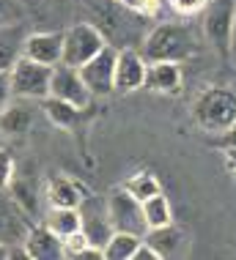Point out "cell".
<instances>
[{
	"mask_svg": "<svg viewBox=\"0 0 236 260\" xmlns=\"http://www.w3.org/2000/svg\"><path fill=\"white\" fill-rule=\"evenodd\" d=\"M132 260H160V255H156V249L151 247V244L140 241L138 249H135V255H132Z\"/></svg>",
	"mask_w": 236,
	"mask_h": 260,
	"instance_id": "cell-29",
	"label": "cell"
},
{
	"mask_svg": "<svg viewBox=\"0 0 236 260\" xmlns=\"http://www.w3.org/2000/svg\"><path fill=\"white\" fill-rule=\"evenodd\" d=\"M22 249L28 260H63L61 238L44 224H31L22 238Z\"/></svg>",
	"mask_w": 236,
	"mask_h": 260,
	"instance_id": "cell-12",
	"label": "cell"
},
{
	"mask_svg": "<svg viewBox=\"0 0 236 260\" xmlns=\"http://www.w3.org/2000/svg\"><path fill=\"white\" fill-rule=\"evenodd\" d=\"M140 241H143V236L124 233V230H113L110 238H107L104 247H102V257L104 260H132Z\"/></svg>",
	"mask_w": 236,
	"mask_h": 260,
	"instance_id": "cell-22",
	"label": "cell"
},
{
	"mask_svg": "<svg viewBox=\"0 0 236 260\" xmlns=\"http://www.w3.org/2000/svg\"><path fill=\"white\" fill-rule=\"evenodd\" d=\"M85 200V189L69 175H55L47 184V203L58 208H80Z\"/></svg>",
	"mask_w": 236,
	"mask_h": 260,
	"instance_id": "cell-18",
	"label": "cell"
},
{
	"mask_svg": "<svg viewBox=\"0 0 236 260\" xmlns=\"http://www.w3.org/2000/svg\"><path fill=\"white\" fill-rule=\"evenodd\" d=\"M192 118L206 135H223L236 121V93L220 85L203 88L192 104Z\"/></svg>",
	"mask_w": 236,
	"mask_h": 260,
	"instance_id": "cell-3",
	"label": "cell"
},
{
	"mask_svg": "<svg viewBox=\"0 0 236 260\" xmlns=\"http://www.w3.org/2000/svg\"><path fill=\"white\" fill-rule=\"evenodd\" d=\"M104 208H107V216H110L113 230H124V233H135V236L146 233V222H143L140 200L132 198L124 186H116V189H110V192H107Z\"/></svg>",
	"mask_w": 236,
	"mask_h": 260,
	"instance_id": "cell-7",
	"label": "cell"
},
{
	"mask_svg": "<svg viewBox=\"0 0 236 260\" xmlns=\"http://www.w3.org/2000/svg\"><path fill=\"white\" fill-rule=\"evenodd\" d=\"M143 241L151 244V247L156 249V255H160V260H162V257H178L181 255L187 238H184L181 230L170 222V224H162V228L146 230V233H143Z\"/></svg>",
	"mask_w": 236,
	"mask_h": 260,
	"instance_id": "cell-17",
	"label": "cell"
},
{
	"mask_svg": "<svg viewBox=\"0 0 236 260\" xmlns=\"http://www.w3.org/2000/svg\"><path fill=\"white\" fill-rule=\"evenodd\" d=\"M107 47L104 36L96 30L91 22H77L69 30H63V52H61V63L66 66L80 69L85 60H91L94 55Z\"/></svg>",
	"mask_w": 236,
	"mask_h": 260,
	"instance_id": "cell-6",
	"label": "cell"
},
{
	"mask_svg": "<svg viewBox=\"0 0 236 260\" xmlns=\"http://www.w3.org/2000/svg\"><path fill=\"white\" fill-rule=\"evenodd\" d=\"M36 121V110L28 104V99H11L0 107V135L3 137H22L31 132Z\"/></svg>",
	"mask_w": 236,
	"mask_h": 260,
	"instance_id": "cell-15",
	"label": "cell"
},
{
	"mask_svg": "<svg viewBox=\"0 0 236 260\" xmlns=\"http://www.w3.org/2000/svg\"><path fill=\"white\" fill-rule=\"evenodd\" d=\"M31 228L28 214L14 203V198L6 194V189H0V241L3 244H22V238Z\"/></svg>",
	"mask_w": 236,
	"mask_h": 260,
	"instance_id": "cell-13",
	"label": "cell"
},
{
	"mask_svg": "<svg viewBox=\"0 0 236 260\" xmlns=\"http://www.w3.org/2000/svg\"><path fill=\"white\" fill-rule=\"evenodd\" d=\"M11 99V90H9V72H0V107Z\"/></svg>",
	"mask_w": 236,
	"mask_h": 260,
	"instance_id": "cell-31",
	"label": "cell"
},
{
	"mask_svg": "<svg viewBox=\"0 0 236 260\" xmlns=\"http://www.w3.org/2000/svg\"><path fill=\"white\" fill-rule=\"evenodd\" d=\"M41 102H44L41 110H44L47 121L53 126H58V129H71V126H77L80 115L85 112V110H77L74 104H69V102L55 99V96H47V99H41Z\"/></svg>",
	"mask_w": 236,
	"mask_h": 260,
	"instance_id": "cell-21",
	"label": "cell"
},
{
	"mask_svg": "<svg viewBox=\"0 0 236 260\" xmlns=\"http://www.w3.org/2000/svg\"><path fill=\"white\" fill-rule=\"evenodd\" d=\"M138 50L146 58V63H151V60L184 63L198 52V36L184 22H162V25H154L143 36Z\"/></svg>",
	"mask_w": 236,
	"mask_h": 260,
	"instance_id": "cell-2",
	"label": "cell"
},
{
	"mask_svg": "<svg viewBox=\"0 0 236 260\" xmlns=\"http://www.w3.org/2000/svg\"><path fill=\"white\" fill-rule=\"evenodd\" d=\"M170 11L181 19H192V17H201L203 9L209 6V0H168Z\"/></svg>",
	"mask_w": 236,
	"mask_h": 260,
	"instance_id": "cell-25",
	"label": "cell"
},
{
	"mask_svg": "<svg viewBox=\"0 0 236 260\" xmlns=\"http://www.w3.org/2000/svg\"><path fill=\"white\" fill-rule=\"evenodd\" d=\"M44 228H49L58 238L77 233L80 230V208H58V206H49L47 216H44Z\"/></svg>",
	"mask_w": 236,
	"mask_h": 260,
	"instance_id": "cell-23",
	"label": "cell"
},
{
	"mask_svg": "<svg viewBox=\"0 0 236 260\" xmlns=\"http://www.w3.org/2000/svg\"><path fill=\"white\" fill-rule=\"evenodd\" d=\"M140 211H143L146 230L162 228V224L173 222V208H170V200L162 192H154V194H148L146 200H140Z\"/></svg>",
	"mask_w": 236,
	"mask_h": 260,
	"instance_id": "cell-20",
	"label": "cell"
},
{
	"mask_svg": "<svg viewBox=\"0 0 236 260\" xmlns=\"http://www.w3.org/2000/svg\"><path fill=\"white\" fill-rule=\"evenodd\" d=\"M0 260H9V244L0 241Z\"/></svg>",
	"mask_w": 236,
	"mask_h": 260,
	"instance_id": "cell-33",
	"label": "cell"
},
{
	"mask_svg": "<svg viewBox=\"0 0 236 260\" xmlns=\"http://www.w3.org/2000/svg\"><path fill=\"white\" fill-rule=\"evenodd\" d=\"M61 52H63V33H28L25 36L22 55L36 63L55 66V63H61Z\"/></svg>",
	"mask_w": 236,
	"mask_h": 260,
	"instance_id": "cell-16",
	"label": "cell"
},
{
	"mask_svg": "<svg viewBox=\"0 0 236 260\" xmlns=\"http://www.w3.org/2000/svg\"><path fill=\"white\" fill-rule=\"evenodd\" d=\"M143 88H148L151 93L162 96H176L181 90V69L173 60H151L146 63V80Z\"/></svg>",
	"mask_w": 236,
	"mask_h": 260,
	"instance_id": "cell-14",
	"label": "cell"
},
{
	"mask_svg": "<svg viewBox=\"0 0 236 260\" xmlns=\"http://www.w3.org/2000/svg\"><path fill=\"white\" fill-rule=\"evenodd\" d=\"M121 3L143 19H154L162 11V0H121Z\"/></svg>",
	"mask_w": 236,
	"mask_h": 260,
	"instance_id": "cell-27",
	"label": "cell"
},
{
	"mask_svg": "<svg viewBox=\"0 0 236 260\" xmlns=\"http://www.w3.org/2000/svg\"><path fill=\"white\" fill-rule=\"evenodd\" d=\"M14 175H17V161H14V153L0 145V189H9Z\"/></svg>",
	"mask_w": 236,
	"mask_h": 260,
	"instance_id": "cell-28",
	"label": "cell"
},
{
	"mask_svg": "<svg viewBox=\"0 0 236 260\" xmlns=\"http://www.w3.org/2000/svg\"><path fill=\"white\" fill-rule=\"evenodd\" d=\"M83 6L91 14V25L102 33L110 47H116V50L140 47L138 27L143 17L132 14L121 0H83Z\"/></svg>",
	"mask_w": 236,
	"mask_h": 260,
	"instance_id": "cell-1",
	"label": "cell"
},
{
	"mask_svg": "<svg viewBox=\"0 0 236 260\" xmlns=\"http://www.w3.org/2000/svg\"><path fill=\"white\" fill-rule=\"evenodd\" d=\"M233 6L236 0H209L203 9V36L220 55H228L233 47Z\"/></svg>",
	"mask_w": 236,
	"mask_h": 260,
	"instance_id": "cell-5",
	"label": "cell"
},
{
	"mask_svg": "<svg viewBox=\"0 0 236 260\" xmlns=\"http://www.w3.org/2000/svg\"><path fill=\"white\" fill-rule=\"evenodd\" d=\"M25 9L19 6V0H0V27L6 25H22Z\"/></svg>",
	"mask_w": 236,
	"mask_h": 260,
	"instance_id": "cell-26",
	"label": "cell"
},
{
	"mask_svg": "<svg viewBox=\"0 0 236 260\" xmlns=\"http://www.w3.org/2000/svg\"><path fill=\"white\" fill-rule=\"evenodd\" d=\"M217 137H220V145H223V148H231V145H236V121L228 126L223 135H217Z\"/></svg>",
	"mask_w": 236,
	"mask_h": 260,
	"instance_id": "cell-30",
	"label": "cell"
},
{
	"mask_svg": "<svg viewBox=\"0 0 236 260\" xmlns=\"http://www.w3.org/2000/svg\"><path fill=\"white\" fill-rule=\"evenodd\" d=\"M233 44H236V6H233Z\"/></svg>",
	"mask_w": 236,
	"mask_h": 260,
	"instance_id": "cell-34",
	"label": "cell"
},
{
	"mask_svg": "<svg viewBox=\"0 0 236 260\" xmlns=\"http://www.w3.org/2000/svg\"><path fill=\"white\" fill-rule=\"evenodd\" d=\"M49 96L61 102L74 104L77 110H88L91 107V90L85 88L80 72L74 66H66V63H55L53 66V77H49Z\"/></svg>",
	"mask_w": 236,
	"mask_h": 260,
	"instance_id": "cell-9",
	"label": "cell"
},
{
	"mask_svg": "<svg viewBox=\"0 0 236 260\" xmlns=\"http://www.w3.org/2000/svg\"><path fill=\"white\" fill-rule=\"evenodd\" d=\"M116 47H102L91 60H85L77 72H80L85 88L91 90V96H110L116 90Z\"/></svg>",
	"mask_w": 236,
	"mask_h": 260,
	"instance_id": "cell-8",
	"label": "cell"
},
{
	"mask_svg": "<svg viewBox=\"0 0 236 260\" xmlns=\"http://www.w3.org/2000/svg\"><path fill=\"white\" fill-rule=\"evenodd\" d=\"M25 27L22 25H6L0 27V72L9 69L22 58V44H25Z\"/></svg>",
	"mask_w": 236,
	"mask_h": 260,
	"instance_id": "cell-19",
	"label": "cell"
},
{
	"mask_svg": "<svg viewBox=\"0 0 236 260\" xmlns=\"http://www.w3.org/2000/svg\"><path fill=\"white\" fill-rule=\"evenodd\" d=\"M121 186H124L126 192L132 194V198H138V200H146L148 194L162 192V189H160V181L154 178V173H135L132 178H126Z\"/></svg>",
	"mask_w": 236,
	"mask_h": 260,
	"instance_id": "cell-24",
	"label": "cell"
},
{
	"mask_svg": "<svg viewBox=\"0 0 236 260\" xmlns=\"http://www.w3.org/2000/svg\"><path fill=\"white\" fill-rule=\"evenodd\" d=\"M49 77H53V66L36 63L31 58H19L9 69V90L14 99H47L49 96Z\"/></svg>",
	"mask_w": 236,
	"mask_h": 260,
	"instance_id": "cell-4",
	"label": "cell"
},
{
	"mask_svg": "<svg viewBox=\"0 0 236 260\" xmlns=\"http://www.w3.org/2000/svg\"><path fill=\"white\" fill-rule=\"evenodd\" d=\"M80 230L88 238L91 247H96V249L104 247V241L113 233V224H110V216H107L104 203H91L88 198L80 203Z\"/></svg>",
	"mask_w": 236,
	"mask_h": 260,
	"instance_id": "cell-11",
	"label": "cell"
},
{
	"mask_svg": "<svg viewBox=\"0 0 236 260\" xmlns=\"http://www.w3.org/2000/svg\"><path fill=\"white\" fill-rule=\"evenodd\" d=\"M146 80V58L138 47H124L116 55V90L118 93H132L143 88Z\"/></svg>",
	"mask_w": 236,
	"mask_h": 260,
	"instance_id": "cell-10",
	"label": "cell"
},
{
	"mask_svg": "<svg viewBox=\"0 0 236 260\" xmlns=\"http://www.w3.org/2000/svg\"><path fill=\"white\" fill-rule=\"evenodd\" d=\"M225 165H228V170H231V173L236 175V145L225 148Z\"/></svg>",
	"mask_w": 236,
	"mask_h": 260,
	"instance_id": "cell-32",
	"label": "cell"
}]
</instances>
